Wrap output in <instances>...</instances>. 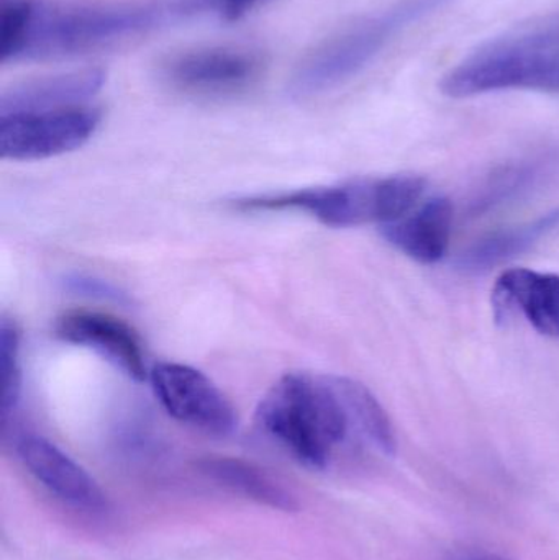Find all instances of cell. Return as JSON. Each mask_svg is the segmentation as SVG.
I'll list each match as a JSON object with an SVG mask.
<instances>
[{
    "instance_id": "cell-10",
    "label": "cell",
    "mask_w": 559,
    "mask_h": 560,
    "mask_svg": "<svg viewBox=\"0 0 559 560\" xmlns=\"http://www.w3.org/2000/svg\"><path fill=\"white\" fill-rule=\"evenodd\" d=\"M16 453L33 479L56 499L89 512L107 509V499L98 483L65 451L42 436H23Z\"/></svg>"
},
{
    "instance_id": "cell-2",
    "label": "cell",
    "mask_w": 559,
    "mask_h": 560,
    "mask_svg": "<svg viewBox=\"0 0 559 560\" xmlns=\"http://www.w3.org/2000/svg\"><path fill=\"white\" fill-rule=\"evenodd\" d=\"M427 180L416 174L348 180L334 186L292 190L276 196L246 197L235 200L242 212L308 213L334 229L396 222L416 209L426 194Z\"/></svg>"
},
{
    "instance_id": "cell-14",
    "label": "cell",
    "mask_w": 559,
    "mask_h": 560,
    "mask_svg": "<svg viewBox=\"0 0 559 560\" xmlns=\"http://www.w3.org/2000/svg\"><path fill=\"white\" fill-rule=\"evenodd\" d=\"M197 470L217 486L278 512H299L298 499L255 464L235 457L209 456L196 463Z\"/></svg>"
},
{
    "instance_id": "cell-3",
    "label": "cell",
    "mask_w": 559,
    "mask_h": 560,
    "mask_svg": "<svg viewBox=\"0 0 559 560\" xmlns=\"http://www.w3.org/2000/svg\"><path fill=\"white\" fill-rule=\"evenodd\" d=\"M160 10L33 0L15 59H55L95 51L153 26Z\"/></svg>"
},
{
    "instance_id": "cell-6",
    "label": "cell",
    "mask_w": 559,
    "mask_h": 560,
    "mask_svg": "<svg viewBox=\"0 0 559 560\" xmlns=\"http://www.w3.org/2000/svg\"><path fill=\"white\" fill-rule=\"evenodd\" d=\"M95 108L69 107L0 117V156L38 161L84 147L101 125Z\"/></svg>"
},
{
    "instance_id": "cell-17",
    "label": "cell",
    "mask_w": 559,
    "mask_h": 560,
    "mask_svg": "<svg viewBox=\"0 0 559 560\" xmlns=\"http://www.w3.org/2000/svg\"><path fill=\"white\" fill-rule=\"evenodd\" d=\"M0 374H2V400L0 411L5 423L15 410L22 392L20 369V332L15 322L3 316L0 322Z\"/></svg>"
},
{
    "instance_id": "cell-7",
    "label": "cell",
    "mask_w": 559,
    "mask_h": 560,
    "mask_svg": "<svg viewBox=\"0 0 559 560\" xmlns=\"http://www.w3.org/2000/svg\"><path fill=\"white\" fill-rule=\"evenodd\" d=\"M161 407L179 423L213 438L235 433L236 415L220 388L202 372L177 362H160L150 372Z\"/></svg>"
},
{
    "instance_id": "cell-12",
    "label": "cell",
    "mask_w": 559,
    "mask_h": 560,
    "mask_svg": "<svg viewBox=\"0 0 559 560\" xmlns=\"http://www.w3.org/2000/svg\"><path fill=\"white\" fill-rule=\"evenodd\" d=\"M455 210L446 197H433L403 219L381 226L397 252L420 265H435L449 252Z\"/></svg>"
},
{
    "instance_id": "cell-4",
    "label": "cell",
    "mask_w": 559,
    "mask_h": 560,
    "mask_svg": "<svg viewBox=\"0 0 559 560\" xmlns=\"http://www.w3.org/2000/svg\"><path fill=\"white\" fill-rule=\"evenodd\" d=\"M449 0H403L376 15L341 30L305 56L292 75V97L324 94L360 74L404 28Z\"/></svg>"
},
{
    "instance_id": "cell-9",
    "label": "cell",
    "mask_w": 559,
    "mask_h": 560,
    "mask_svg": "<svg viewBox=\"0 0 559 560\" xmlns=\"http://www.w3.org/2000/svg\"><path fill=\"white\" fill-rule=\"evenodd\" d=\"M261 68V58L248 49L207 48L174 56L164 74L183 91L225 94L252 84Z\"/></svg>"
},
{
    "instance_id": "cell-1",
    "label": "cell",
    "mask_w": 559,
    "mask_h": 560,
    "mask_svg": "<svg viewBox=\"0 0 559 560\" xmlns=\"http://www.w3.org/2000/svg\"><path fill=\"white\" fill-rule=\"evenodd\" d=\"M259 430L299 464L322 470L331 451L347 440L350 418L335 375H282L256 408Z\"/></svg>"
},
{
    "instance_id": "cell-11",
    "label": "cell",
    "mask_w": 559,
    "mask_h": 560,
    "mask_svg": "<svg viewBox=\"0 0 559 560\" xmlns=\"http://www.w3.org/2000/svg\"><path fill=\"white\" fill-rule=\"evenodd\" d=\"M492 303L498 319L522 315L540 335L559 338V275L509 269L496 282Z\"/></svg>"
},
{
    "instance_id": "cell-20",
    "label": "cell",
    "mask_w": 559,
    "mask_h": 560,
    "mask_svg": "<svg viewBox=\"0 0 559 560\" xmlns=\"http://www.w3.org/2000/svg\"><path fill=\"white\" fill-rule=\"evenodd\" d=\"M514 35L534 46L559 49V12L522 26Z\"/></svg>"
},
{
    "instance_id": "cell-15",
    "label": "cell",
    "mask_w": 559,
    "mask_h": 560,
    "mask_svg": "<svg viewBox=\"0 0 559 560\" xmlns=\"http://www.w3.org/2000/svg\"><path fill=\"white\" fill-rule=\"evenodd\" d=\"M558 229L559 209L522 225L499 230L465 249L459 256L458 268L475 275L491 271L534 248L540 240L547 238Z\"/></svg>"
},
{
    "instance_id": "cell-19",
    "label": "cell",
    "mask_w": 559,
    "mask_h": 560,
    "mask_svg": "<svg viewBox=\"0 0 559 560\" xmlns=\"http://www.w3.org/2000/svg\"><path fill=\"white\" fill-rule=\"evenodd\" d=\"M66 289L78 295L91 296V299L108 300V302L127 303V293L121 292L117 285L104 279L91 278L85 275L66 276Z\"/></svg>"
},
{
    "instance_id": "cell-16",
    "label": "cell",
    "mask_w": 559,
    "mask_h": 560,
    "mask_svg": "<svg viewBox=\"0 0 559 560\" xmlns=\"http://www.w3.org/2000/svg\"><path fill=\"white\" fill-rule=\"evenodd\" d=\"M337 377V387L350 418L351 430H357L384 456H396L397 438L393 421L370 388L353 378Z\"/></svg>"
},
{
    "instance_id": "cell-8",
    "label": "cell",
    "mask_w": 559,
    "mask_h": 560,
    "mask_svg": "<svg viewBox=\"0 0 559 560\" xmlns=\"http://www.w3.org/2000/svg\"><path fill=\"white\" fill-rule=\"evenodd\" d=\"M55 329L62 341L92 349L133 381L148 377L143 345L121 319L108 313L74 310L59 316Z\"/></svg>"
},
{
    "instance_id": "cell-5",
    "label": "cell",
    "mask_w": 559,
    "mask_h": 560,
    "mask_svg": "<svg viewBox=\"0 0 559 560\" xmlns=\"http://www.w3.org/2000/svg\"><path fill=\"white\" fill-rule=\"evenodd\" d=\"M440 91L452 98L499 91L559 92V49L531 45L511 33L450 69Z\"/></svg>"
},
{
    "instance_id": "cell-22",
    "label": "cell",
    "mask_w": 559,
    "mask_h": 560,
    "mask_svg": "<svg viewBox=\"0 0 559 560\" xmlns=\"http://www.w3.org/2000/svg\"><path fill=\"white\" fill-rule=\"evenodd\" d=\"M476 560H498V559H476Z\"/></svg>"
},
{
    "instance_id": "cell-18",
    "label": "cell",
    "mask_w": 559,
    "mask_h": 560,
    "mask_svg": "<svg viewBox=\"0 0 559 560\" xmlns=\"http://www.w3.org/2000/svg\"><path fill=\"white\" fill-rule=\"evenodd\" d=\"M535 174H537V170L534 167H505L501 173L494 174L491 183L485 187V192L475 202L476 209L482 210L485 207L501 203L504 197L508 199L512 194L517 192V189L521 190L528 186L535 179Z\"/></svg>"
},
{
    "instance_id": "cell-13",
    "label": "cell",
    "mask_w": 559,
    "mask_h": 560,
    "mask_svg": "<svg viewBox=\"0 0 559 560\" xmlns=\"http://www.w3.org/2000/svg\"><path fill=\"white\" fill-rule=\"evenodd\" d=\"M104 82L105 74L101 69H84L22 82L3 92L0 97V117L79 107L82 102L94 97Z\"/></svg>"
},
{
    "instance_id": "cell-21",
    "label": "cell",
    "mask_w": 559,
    "mask_h": 560,
    "mask_svg": "<svg viewBox=\"0 0 559 560\" xmlns=\"http://www.w3.org/2000/svg\"><path fill=\"white\" fill-rule=\"evenodd\" d=\"M266 0H186V10H209L225 22H236Z\"/></svg>"
}]
</instances>
